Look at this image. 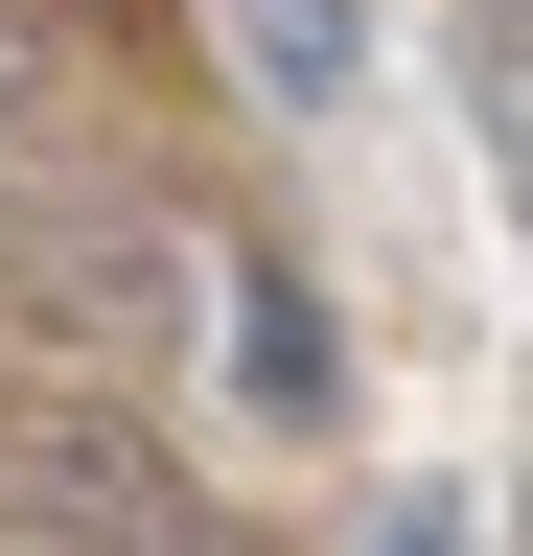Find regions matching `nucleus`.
<instances>
[{
  "instance_id": "obj_1",
  "label": "nucleus",
  "mask_w": 533,
  "mask_h": 556,
  "mask_svg": "<svg viewBox=\"0 0 533 556\" xmlns=\"http://www.w3.org/2000/svg\"><path fill=\"white\" fill-rule=\"evenodd\" d=\"M0 510L71 533V556H186V486L116 394H0Z\"/></svg>"
},
{
  "instance_id": "obj_2",
  "label": "nucleus",
  "mask_w": 533,
  "mask_h": 556,
  "mask_svg": "<svg viewBox=\"0 0 533 556\" xmlns=\"http://www.w3.org/2000/svg\"><path fill=\"white\" fill-rule=\"evenodd\" d=\"M210 325H232V394L279 417V441H348V325H325V278H302V255H232V278H210Z\"/></svg>"
},
{
  "instance_id": "obj_3",
  "label": "nucleus",
  "mask_w": 533,
  "mask_h": 556,
  "mask_svg": "<svg viewBox=\"0 0 533 556\" xmlns=\"http://www.w3.org/2000/svg\"><path fill=\"white\" fill-rule=\"evenodd\" d=\"M210 24H232V70H255L279 116H325V93L371 70V0H210Z\"/></svg>"
},
{
  "instance_id": "obj_4",
  "label": "nucleus",
  "mask_w": 533,
  "mask_h": 556,
  "mask_svg": "<svg viewBox=\"0 0 533 556\" xmlns=\"http://www.w3.org/2000/svg\"><path fill=\"white\" fill-rule=\"evenodd\" d=\"M464 70H487V139H510V186H533V0H464Z\"/></svg>"
},
{
  "instance_id": "obj_5",
  "label": "nucleus",
  "mask_w": 533,
  "mask_h": 556,
  "mask_svg": "<svg viewBox=\"0 0 533 556\" xmlns=\"http://www.w3.org/2000/svg\"><path fill=\"white\" fill-rule=\"evenodd\" d=\"M371 556H464V510H394V533H371Z\"/></svg>"
},
{
  "instance_id": "obj_6",
  "label": "nucleus",
  "mask_w": 533,
  "mask_h": 556,
  "mask_svg": "<svg viewBox=\"0 0 533 556\" xmlns=\"http://www.w3.org/2000/svg\"><path fill=\"white\" fill-rule=\"evenodd\" d=\"M510 556H533V510H510Z\"/></svg>"
}]
</instances>
